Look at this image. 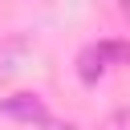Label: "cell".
Returning <instances> with one entry per match:
<instances>
[{"label": "cell", "mask_w": 130, "mask_h": 130, "mask_svg": "<svg viewBox=\"0 0 130 130\" xmlns=\"http://www.w3.org/2000/svg\"><path fill=\"white\" fill-rule=\"evenodd\" d=\"M0 114H8V118H16V122H37V126H53V118H49V110L41 106V98H32V93H12V98H0Z\"/></svg>", "instance_id": "6da1fadb"}, {"label": "cell", "mask_w": 130, "mask_h": 130, "mask_svg": "<svg viewBox=\"0 0 130 130\" xmlns=\"http://www.w3.org/2000/svg\"><path fill=\"white\" fill-rule=\"evenodd\" d=\"M24 57H28V45H24V41H8V45L0 49V81H4V77H12V73L20 69V61H24Z\"/></svg>", "instance_id": "7a4b0ae2"}]
</instances>
